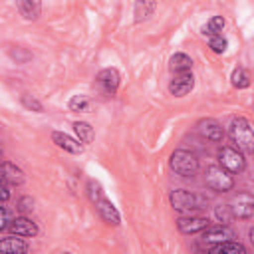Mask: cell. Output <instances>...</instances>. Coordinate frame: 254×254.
Here are the masks:
<instances>
[{
	"label": "cell",
	"mask_w": 254,
	"mask_h": 254,
	"mask_svg": "<svg viewBox=\"0 0 254 254\" xmlns=\"http://www.w3.org/2000/svg\"><path fill=\"white\" fill-rule=\"evenodd\" d=\"M171 200V206L179 212H185V214H190V212H196V210H202L206 208L208 200L198 194V192H192V190H185V189H177L171 192L169 196Z\"/></svg>",
	"instance_id": "6da1fadb"
},
{
	"label": "cell",
	"mask_w": 254,
	"mask_h": 254,
	"mask_svg": "<svg viewBox=\"0 0 254 254\" xmlns=\"http://www.w3.org/2000/svg\"><path fill=\"white\" fill-rule=\"evenodd\" d=\"M228 135L240 151H246V153L254 151V133H252V125L246 117H234L228 125Z\"/></svg>",
	"instance_id": "7a4b0ae2"
},
{
	"label": "cell",
	"mask_w": 254,
	"mask_h": 254,
	"mask_svg": "<svg viewBox=\"0 0 254 254\" xmlns=\"http://www.w3.org/2000/svg\"><path fill=\"white\" fill-rule=\"evenodd\" d=\"M169 165H171V169H173L177 175H181V177H185V179L194 177L196 171H198V159H196L190 151H185V149L173 151V155H171V159H169Z\"/></svg>",
	"instance_id": "3957f363"
},
{
	"label": "cell",
	"mask_w": 254,
	"mask_h": 254,
	"mask_svg": "<svg viewBox=\"0 0 254 254\" xmlns=\"http://www.w3.org/2000/svg\"><path fill=\"white\" fill-rule=\"evenodd\" d=\"M204 183L210 190H216V192H228L232 190L234 187V179L230 173H226L220 165H210L206 167L204 171Z\"/></svg>",
	"instance_id": "277c9868"
},
{
	"label": "cell",
	"mask_w": 254,
	"mask_h": 254,
	"mask_svg": "<svg viewBox=\"0 0 254 254\" xmlns=\"http://www.w3.org/2000/svg\"><path fill=\"white\" fill-rule=\"evenodd\" d=\"M218 163L230 175L242 173L244 167H246V159H244L242 151L236 149V147H226V145L220 147V151H218Z\"/></svg>",
	"instance_id": "5b68a950"
},
{
	"label": "cell",
	"mask_w": 254,
	"mask_h": 254,
	"mask_svg": "<svg viewBox=\"0 0 254 254\" xmlns=\"http://www.w3.org/2000/svg\"><path fill=\"white\" fill-rule=\"evenodd\" d=\"M232 218H240V220H248L254 214V198L248 192H238V196L228 204Z\"/></svg>",
	"instance_id": "8992f818"
},
{
	"label": "cell",
	"mask_w": 254,
	"mask_h": 254,
	"mask_svg": "<svg viewBox=\"0 0 254 254\" xmlns=\"http://www.w3.org/2000/svg\"><path fill=\"white\" fill-rule=\"evenodd\" d=\"M119 81H121V75H119V71H117L115 67H105V69H101V71L97 73V77H95L97 87H99L105 95H113V93L117 91V87H119Z\"/></svg>",
	"instance_id": "52a82bcc"
},
{
	"label": "cell",
	"mask_w": 254,
	"mask_h": 254,
	"mask_svg": "<svg viewBox=\"0 0 254 254\" xmlns=\"http://www.w3.org/2000/svg\"><path fill=\"white\" fill-rule=\"evenodd\" d=\"M196 131H198L206 141H212V143H222V139H224V129H222V125H220L216 119H210V117L200 119V121L196 123Z\"/></svg>",
	"instance_id": "ba28073f"
},
{
	"label": "cell",
	"mask_w": 254,
	"mask_h": 254,
	"mask_svg": "<svg viewBox=\"0 0 254 254\" xmlns=\"http://www.w3.org/2000/svg\"><path fill=\"white\" fill-rule=\"evenodd\" d=\"M192 87H194V77H192L190 71L175 73V77H173L171 83H169V91H171V95H175V97H183V95H187Z\"/></svg>",
	"instance_id": "9c48e42d"
},
{
	"label": "cell",
	"mask_w": 254,
	"mask_h": 254,
	"mask_svg": "<svg viewBox=\"0 0 254 254\" xmlns=\"http://www.w3.org/2000/svg\"><path fill=\"white\" fill-rule=\"evenodd\" d=\"M236 238V232L226 226V224H220V226H206L204 228V234H202V240L204 242H224V240H234Z\"/></svg>",
	"instance_id": "30bf717a"
},
{
	"label": "cell",
	"mask_w": 254,
	"mask_h": 254,
	"mask_svg": "<svg viewBox=\"0 0 254 254\" xmlns=\"http://www.w3.org/2000/svg\"><path fill=\"white\" fill-rule=\"evenodd\" d=\"M177 226L183 234H194V232H200L204 230L206 226H210V220L204 218V216H183L177 220Z\"/></svg>",
	"instance_id": "8fae6325"
},
{
	"label": "cell",
	"mask_w": 254,
	"mask_h": 254,
	"mask_svg": "<svg viewBox=\"0 0 254 254\" xmlns=\"http://www.w3.org/2000/svg\"><path fill=\"white\" fill-rule=\"evenodd\" d=\"M0 183L4 185H22L24 183V171L16 167L10 161L0 163Z\"/></svg>",
	"instance_id": "7c38bea8"
},
{
	"label": "cell",
	"mask_w": 254,
	"mask_h": 254,
	"mask_svg": "<svg viewBox=\"0 0 254 254\" xmlns=\"http://www.w3.org/2000/svg\"><path fill=\"white\" fill-rule=\"evenodd\" d=\"M95 208H97V212H99V216L107 222V224H113V226H117L119 222H121V216H119V212H117V208L111 204V200H107L105 196H101V198H97L95 202Z\"/></svg>",
	"instance_id": "4fadbf2b"
},
{
	"label": "cell",
	"mask_w": 254,
	"mask_h": 254,
	"mask_svg": "<svg viewBox=\"0 0 254 254\" xmlns=\"http://www.w3.org/2000/svg\"><path fill=\"white\" fill-rule=\"evenodd\" d=\"M52 141H54L60 149H64V151H67V153H73V155H79V153L83 151V145H81L77 139H73V137H69V135L62 133V131H54V133H52Z\"/></svg>",
	"instance_id": "5bb4252c"
},
{
	"label": "cell",
	"mask_w": 254,
	"mask_h": 254,
	"mask_svg": "<svg viewBox=\"0 0 254 254\" xmlns=\"http://www.w3.org/2000/svg\"><path fill=\"white\" fill-rule=\"evenodd\" d=\"M8 226H10L12 234H16V236H36V234H38L36 222L30 220L28 216H18V218H14Z\"/></svg>",
	"instance_id": "9a60e30c"
},
{
	"label": "cell",
	"mask_w": 254,
	"mask_h": 254,
	"mask_svg": "<svg viewBox=\"0 0 254 254\" xmlns=\"http://www.w3.org/2000/svg\"><path fill=\"white\" fill-rule=\"evenodd\" d=\"M20 14L26 20H38L42 12V0H16Z\"/></svg>",
	"instance_id": "2e32d148"
},
{
	"label": "cell",
	"mask_w": 254,
	"mask_h": 254,
	"mask_svg": "<svg viewBox=\"0 0 254 254\" xmlns=\"http://www.w3.org/2000/svg\"><path fill=\"white\" fill-rule=\"evenodd\" d=\"M212 254H246V248L240 242L234 240H224V242H216L208 248Z\"/></svg>",
	"instance_id": "e0dca14e"
},
{
	"label": "cell",
	"mask_w": 254,
	"mask_h": 254,
	"mask_svg": "<svg viewBox=\"0 0 254 254\" xmlns=\"http://www.w3.org/2000/svg\"><path fill=\"white\" fill-rule=\"evenodd\" d=\"M0 252H6V254H20V252H28V244H26L22 238L8 236V238L0 240Z\"/></svg>",
	"instance_id": "ac0fdd59"
},
{
	"label": "cell",
	"mask_w": 254,
	"mask_h": 254,
	"mask_svg": "<svg viewBox=\"0 0 254 254\" xmlns=\"http://www.w3.org/2000/svg\"><path fill=\"white\" fill-rule=\"evenodd\" d=\"M169 67H171V71H173V73L190 71V67H192V60H190L187 54L179 52V54H175V56L171 58V62H169Z\"/></svg>",
	"instance_id": "d6986e66"
},
{
	"label": "cell",
	"mask_w": 254,
	"mask_h": 254,
	"mask_svg": "<svg viewBox=\"0 0 254 254\" xmlns=\"http://www.w3.org/2000/svg\"><path fill=\"white\" fill-rule=\"evenodd\" d=\"M155 12V0H137L135 2V22H145Z\"/></svg>",
	"instance_id": "ffe728a7"
},
{
	"label": "cell",
	"mask_w": 254,
	"mask_h": 254,
	"mask_svg": "<svg viewBox=\"0 0 254 254\" xmlns=\"http://www.w3.org/2000/svg\"><path fill=\"white\" fill-rule=\"evenodd\" d=\"M73 131L77 135V141L79 143H91L93 141V127L85 121H75L73 123Z\"/></svg>",
	"instance_id": "44dd1931"
},
{
	"label": "cell",
	"mask_w": 254,
	"mask_h": 254,
	"mask_svg": "<svg viewBox=\"0 0 254 254\" xmlns=\"http://www.w3.org/2000/svg\"><path fill=\"white\" fill-rule=\"evenodd\" d=\"M230 81H232L234 87L246 89V87L250 85V75H248V71H246L244 67H236V69L232 71V75H230Z\"/></svg>",
	"instance_id": "7402d4cb"
},
{
	"label": "cell",
	"mask_w": 254,
	"mask_h": 254,
	"mask_svg": "<svg viewBox=\"0 0 254 254\" xmlns=\"http://www.w3.org/2000/svg\"><path fill=\"white\" fill-rule=\"evenodd\" d=\"M222 28H224V18H222V16H214V18H210V22L202 28V34H204V36H216V34L222 32Z\"/></svg>",
	"instance_id": "603a6c76"
},
{
	"label": "cell",
	"mask_w": 254,
	"mask_h": 254,
	"mask_svg": "<svg viewBox=\"0 0 254 254\" xmlns=\"http://www.w3.org/2000/svg\"><path fill=\"white\" fill-rule=\"evenodd\" d=\"M208 46H210V50H212L214 54H222V52L226 50L228 42H226V38H224L222 34H216V36H210V40H208Z\"/></svg>",
	"instance_id": "cb8c5ba5"
},
{
	"label": "cell",
	"mask_w": 254,
	"mask_h": 254,
	"mask_svg": "<svg viewBox=\"0 0 254 254\" xmlns=\"http://www.w3.org/2000/svg\"><path fill=\"white\" fill-rule=\"evenodd\" d=\"M87 105H89V99H87L85 95H73V97L69 99V103H67V107H69L71 111H85Z\"/></svg>",
	"instance_id": "d4e9b609"
},
{
	"label": "cell",
	"mask_w": 254,
	"mask_h": 254,
	"mask_svg": "<svg viewBox=\"0 0 254 254\" xmlns=\"http://www.w3.org/2000/svg\"><path fill=\"white\" fill-rule=\"evenodd\" d=\"M87 194H89L91 202H95L97 198L105 196V194H103V189H101V185H99L97 181H89V183H87Z\"/></svg>",
	"instance_id": "484cf974"
},
{
	"label": "cell",
	"mask_w": 254,
	"mask_h": 254,
	"mask_svg": "<svg viewBox=\"0 0 254 254\" xmlns=\"http://www.w3.org/2000/svg\"><path fill=\"white\" fill-rule=\"evenodd\" d=\"M214 214H216V218H218L222 224H228V222L232 220V212H230L228 204H218V206L214 208Z\"/></svg>",
	"instance_id": "4316f807"
},
{
	"label": "cell",
	"mask_w": 254,
	"mask_h": 254,
	"mask_svg": "<svg viewBox=\"0 0 254 254\" xmlns=\"http://www.w3.org/2000/svg\"><path fill=\"white\" fill-rule=\"evenodd\" d=\"M22 105L28 107V109H34V111H42V109H44L42 103H40L34 95H30V93H24V95H22Z\"/></svg>",
	"instance_id": "83f0119b"
},
{
	"label": "cell",
	"mask_w": 254,
	"mask_h": 254,
	"mask_svg": "<svg viewBox=\"0 0 254 254\" xmlns=\"http://www.w3.org/2000/svg\"><path fill=\"white\" fill-rule=\"evenodd\" d=\"M18 208H20L22 212H30V210L34 208V200H32V198H28V196H24V198H20Z\"/></svg>",
	"instance_id": "f1b7e54d"
},
{
	"label": "cell",
	"mask_w": 254,
	"mask_h": 254,
	"mask_svg": "<svg viewBox=\"0 0 254 254\" xmlns=\"http://www.w3.org/2000/svg\"><path fill=\"white\" fill-rule=\"evenodd\" d=\"M8 222H10V218H8V210H6L4 206H0V230H4V228L8 226Z\"/></svg>",
	"instance_id": "f546056e"
},
{
	"label": "cell",
	"mask_w": 254,
	"mask_h": 254,
	"mask_svg": "<svg viewBox=\"0 0 254 254\" xmlns=\"http://www.w3.org/2000/svg\"><path fill=\"white\" fill-rule=\"evenodd\" d=\"M8 198H10V190L4 185H0V202H6Z\"/></svg>",
	"instance_id": "4dcf8cb0"
},
{
	"label": "cell",
	"mask_w": 254,
	"mask_h": 254,
	"mask_svg": "<svg viewBox=\"0 0 254 254\" xmlns=\"http://www.w3.org/2000/svg\"><path fill=\"white\" fill-rule=\"evenodd\" d=\"M0 157H2V151H0Z\"/></svg>",
	"instance_id": "1f68e13d"
}]
</instances>
